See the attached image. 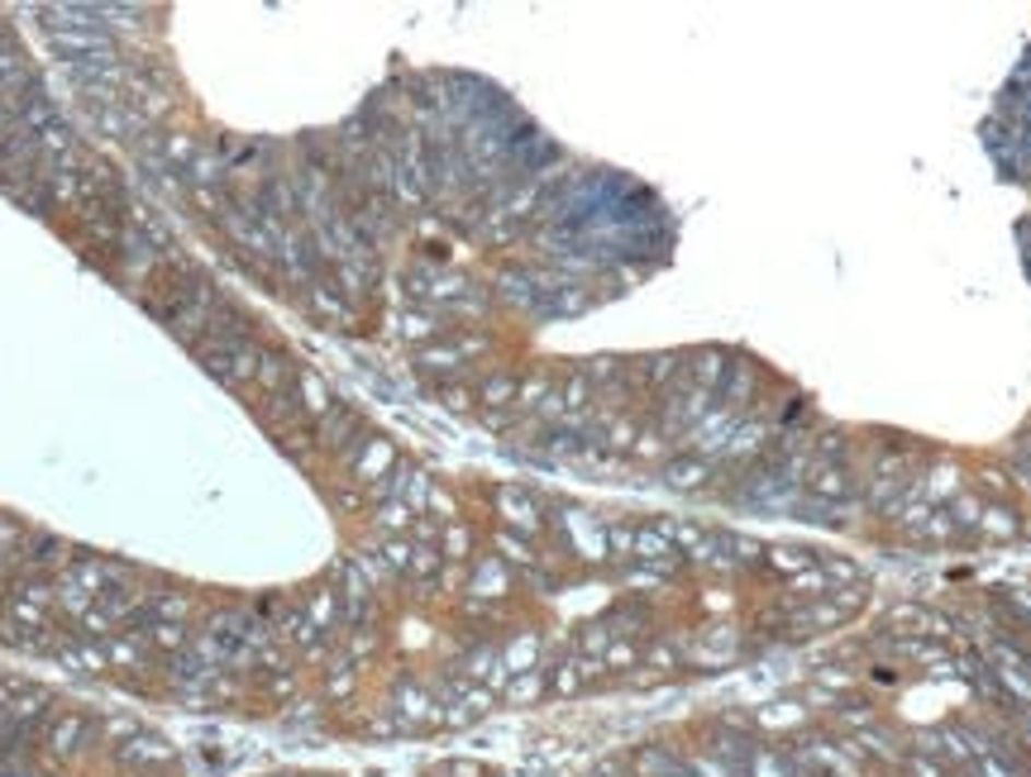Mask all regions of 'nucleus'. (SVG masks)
Wrapping results in <instances>:
<instances>
[{"label": "nucleus", "mask_w": 1031, "mask_h": 777, "mask_svg": "<svg viewBox=\"0 0 1031 777\" xmlns=\"http://www.w3.org/2000/svg\"><path fill=\"white\" fill-rule=\"evenodd\" d=\"M845 740L855 744L859 758H883L893 773L903 768V758H907V744L898 740V730H889V726H874V730H865V734H845Z\"/></svg>", "instance_id": "obj_1"}, {"label": "nucleus", "mask_w": 1031, "mask_h": 777, "mask_svg": "<svg viewBox=\"0 0 1031 777\" xmlns=\"http://www.w3.org/2000/svg\"><path fill=\"white\" fill-rule=\"evenodd\" d=\"M817 568H821V573L831 577V587H836V582L865 587V573H859V568H855L851 558H841V553H821V549H817Z\"/></svg>", "instance_id": "obj_8"}, {"label": "nucleus", "mask_w": 1031, "mask_h": 777, "mask_svg": "<svg viewBox=\"0 0 1031 777\" xmlns=\"http://www.w3.org/2000/svg\"><path fill=\"white\" fill-rule=\"evenodd\" d=\"M869 682H874V687H898L903 673H898L893 663H869Z\"/></svg>", "instance_id": "obj_9"}, {"label": "nucleus", "mask_w": 1031, "mask_h": 777, "mask_svg": "<svg viewBox=\"0 0 1031 777\" xmlns=\"http://www.w3.org/2000/svg\"><path fill=\"white\" fill-rule=\"evenodd\" d=\"M764 568L778 573L783 582H788V577L817 568V549H807V544H774V549H769V558H764Z\"/></svg>", "instance_id": "obj_2"}, {"label": "nucleus", "mask_w": 1031, "mask_h": 777, "mask_svg": "<svg viewBox=\"0 0 1031 777\" xmlns=\"http://www.w3.org/2000/svg\"><path fill=\"white\" fill-rule=\"evenodd\" d=\"M783 587H788L798 601H821V597H831V591H836V587H831V577L821 573V568H807V573H798V577H788Z\"/></svg>", "instance_id": "obj_5"}, {"label": "nucleus", "mask_w": 1031, "mask_h": 777, "mask_svg": "<svg viewBox=\"0 0 1031 777\" xmlns=\"http://www.w3.org/2000/svg\"><path fill=\"white\" fill-rule=\"evenodd\" d=\"M540 696H550V668H535V673H520L506 682V692H502V702L506 706H535Z\"/></svg>", "instance_id": "obj_4"}, {"label": "nucleus", "mask_w": 1031, "mask_h": 777, "mask_svg": "<svg viewBox=\"0 0 1031 777\" xmlns=\"http://www.w3.org/2000/svg\"><path fill=\"white\" fill-rule=\"evenodd\" d=\"M831 720L845 730V734H865V730H874L879 726V706L874 702H865V696H851V702H836V710H831Z\"/></svg>", "instance_id": "obj_3"}, {"label": "nucleus", "mask_w": 1031, "mask_h": 777, "mask_svg": "<svg viewBox=\"0 0 1031 777\" xmlns=\"http://www.w3.org/2000/svg\"><path fill=\"white\" fill-rule=\"evenodd\" d=\"M855 682H859V673H855L851 663H845V668H841V663H821V668H812V687L831 692V696H836V692H851Z\"/></svg>", "instance_id": "obj_6"}, {"label": "nucleus", "mask_w": 1031, "mask_h": 777, "mask_svg": "<svg viewBox=\"0 0 1031 777\" xmlns=\"http://www.w3.org/2000/svg\"><path fill=\"white\" fill-rule=\"evenodd\" d=\"M798 520H812V525H845L851 516H845V506H831V502H817V496H798Z\"/></svg>", "instance_id": "obj_7"}]
</instances>
